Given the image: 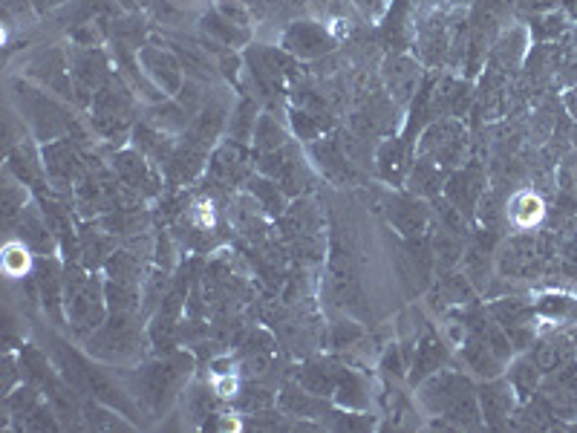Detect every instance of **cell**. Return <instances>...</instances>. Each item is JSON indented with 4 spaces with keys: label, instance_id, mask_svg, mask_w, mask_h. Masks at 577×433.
<instances>
[{
    "label": "cell",
    "instance_id": "35",
    "mask_svg": "<svg viewBox=\"0 0 577 433\" xmlns=\"http://www.w3.org/2000/svg\"><path fill=\"white\" fill-rule=\"evenodd\" d=\"M191 119H194V116L176 102V99H165V102L145 104V119H142V122L165 130V133H171V136H182V133L188 130V125H191Z\"/></svg>",
    "mask_w": 577,
    "mask_h": 433
},
{
    "label": "cell",
    "instance_id": "22",
    "mask_svg": "<svg viewBox=\"0 0 577 433\" xmlns=\"http://www.w3.org/2000/svg\"><path fill=\"white\" fill-rule=\"evenodd\" d=\"M208 156L211 151H205L200 145L188 142L185 136H179L174 153L168 156V162L162 165V177L171 188H185L194 185L197 179L208 171Z\"/></svg>",
    "mask_w": 577,
    "mask_h": 433
},
{
    "label": "cell",
    "instance_id": "1",
    "mask_svg": "<svg viewBox=\"0 0 577 433\" xmlns=\"http://www.w3.org/2000/svg\"><path fill=\"white\" fill-rule=\"evenodd\" d=\"M194 373V353L171 350L151 361H139L136 367H125L122 382L139 408L151 413H165L185 393L188 379Z\"/></svg>",
    "mask_w": 577,
    "mask_h": 433
},
{
    "label": "cell",
    "instance_id": "51",
    "mask_svg": "<svg viewBox=\"0 0 577 433\" xmlns=\"http://www.w3.org/2000/svg\"><path fill=\"white\" fill-rule=\"evenodd\" d=\"M381 370H384L387 376H393V379H402L404 373L410 370V361L404 358L402 344H390V347H387V353L381 356Z\"/></svg>",
    "mask_w": 577,
    "mask_h": 433
},
{
    "label": "cell",
    "instance_id": "21",
    "mask_svg": "<svg viewBox=\"0 0 577 433\" xmlns=\"http://www.w3.org/2000/svg\"><path fill=\"white\" fill-rule=\"evenodd\" d=\"M309 159L315 162L318 174L332 185H341V188L355 185L358 177H361V171L347 159V153L338 145L335 136H321V139L309 142Z\"/></svg>",
    "mask_w": 577,
    "mask_h": 433
},
{
    "label": "cell",
    "instance_id": "50",
    "mask_svg": "<svg viewBox=\"0 0 577 433\" xmlns=\"http://www.w3.org/2000/svg\"><path fill=\"white\" fill-rule=\"evenodd\" d=\"M223 18H228L231 24L237 26H251V6L246 0H217V6H214Z\"/></svg>",
    "mask_w": 577,
    "mask_h": 433
},
{
    "label": "cell",
    "instance_id": "45",
    "mask_svg": "<svg viewBox=\"0 0 577 433\" xmlns=\"http://www.w3.org/2000/svg\"><path fill=\"white\" fill-rule=\"evenodd\" d=\"M104 298L110 312H139L142 315V286L119 281H104Z\"/></svg>",
    "mask_w": 577,
    "mask_h": 433
},
{
    "label": "cell",
    "instance_id": "2",
    "mask_svg": "<svg viewBox=\"0 0 577 433\" xmlns=\"http://www.w3.org/2000/svg\"><path fill=\"white\" fill-rule=\"evenodd\" d=\"M419 402L425 405L430 416H439L451 422L453 428H479L482 410H479L477 384L465 373L456 370H439L430 379L419 384Z\"/></svg>",
    "mask_w": 577,
    "mask_h": 433
},
{
    "label": "cell",
    "instance_id": "24",
    "mask_svg": "<svg viewBox=\"0 0 577 433\" xmlns=\"http://www.w3.org/2000/svg\"><path fill=\"white\" fill-rule=\"evenodd\" d=\"M448 50H451V26L445 24L439 12L416 26V52L425 67L439 70V64H445Z\"/></svg>",
    "mask_w": 577,
    "mask_h": 433
},
{
    "label": "cell",
    "instance_id": "55",
    "mask_svg": "<svg viewBox=\"0 0 577 433\" xmlns=\"http://www.w3.org/2000/svg\"><path fill=\"white\" fill-rule=\"evenodd\" d=\"M566 9H569L572 18H577V0H566Z\"/></svg>",
    "mask_w": 577,
    "mask_h": 433
},
{
    "label": "cell",
    "instance_id": "30",
    "mask_svg": "<svg viewBox=\"0 0 577 433\" xmlns=\"http://www.w3.org/2000/svg\"><path fill=\"white\" fill-rule=\"evenodd\" d=\"M116 246H119V243H116V237L101 229L96 220H87V223L81 226V231H78L81 263H84V269H90V272H99V269H104L107 257L116 252Z\"/></svg>",
    "mask_w": 577,
    "mask_h": 433
},
{
    "label": "cell",
    "instance_id": "9",
    "mask_svg": "<svg viewBox=\"0 0 577 433\" xmlns=\"http://www.w3.org/2000/svg\"><path fill=\"white\" fill-rule=\"evenodd\" d=\"M110 168L116 171V177L122 179L136 197H142V200L162 197V182H165L162 171L153 165L145 153L136 151L133 145H127L122 151H113Z\"/></svg>",
    "mask_w": 577,
    "mask_h": 433
},
{
    "label": "cell",
    "instance_id": "19",
    "mask_svg": "<svg viewBox=\"0 0 577 433\" xmlns=\"http://www.w3.org/2000/svg\"><path fill=\"white\" fill-rule=\"evenodd\" d=\"M479 410H482V422L488 428H505L514 413L520 408V399L514 393L511 382L505 376H494V379H482L477 387Z\"/></svg>",
    "mask_w": 577,
    "mask_h": 433
},
{
    "label": "cell",
    "instance_id": "8",
    "mask_svg": "<svg viewBox=\"0 0 577 433\" xmlns=\"http://www.w3.org/2000/svg\"><path fill=\"white\" fill-rule=\"evenodd\" d=\"M70 76H73V90H76V99L73 102L84 110H90L93 96L101 84L110 78V58L101 47H70Z\"/></svg>",
    "mask_w": 577,
    "mask_h": 433
},
{
    "label": "cell",
    "instance_id": "18",
    "mask_svg": "<svg viewBox=\"0 0 577 433\" xmlns=\"http://www.w3.org/2000/svg\"><path fill=\"white\" fill-rule=\"evenodd\" d=\"M136 58H139V64H142V70L151 76V81L165 93V96H171L174 99L176 93L182 90V84H185V70H182V64H179V58H176V52L168 47V44H145L142 50L136 52Z\"/></svg>",
    "mask_w": 577,
    "mask_h": 433
},
{
    "label": "cell",
    "instance_id": "52",
    "mask_svg": "<svg viewBox=\"0 0 577 433\" xmlns=\"http://www.w3.org/2000/svg\"><path fill=\"white\" fill-rule=\"evenodd\" d=\"M18 382H24V367H21V356H12V353H6L3 356V382H0V390H3V396H9Z\"/></svg>",
    "mask_w": 577,
    "mask_h": 433
},
{
    "label": "cell",
    "instance_id": "42",
    "mask_svg": "<svg viewBox=\"0 0 577 433\" xmlns=\"http://www.w3.org/2000/svg\"><path fill=\"white\" fill-rule=\"evenodd\" d=\"M459 269L465 272V278L474 283L477 292H485V286L491 283V252L482 249L479 243H468L465 246V255H462V263Z\"/></svg>",
    "mask_w": 577,
    "mask_h": 433
},
{
    "label": "cell",
    "instance_id": "25",
    "mask_svg": "<svg viewBox=\"0 0 577 433\" xmlns=\"http://www.w3.org/2000/svg\"><path fill=\"white\" fill-rule=\"evenodd\" d=\"M448 347L445 341L439 338V332L433 327H427L419 338H416V350H413V364H410V382L422 384L425 379H430L433 373L445 370L448 367Z\"/></svg>",
    "mask_w": 577,
    "mask_h": 433
},
{
    "label": "cell",
    "instance_id": "11",
    "mask_svg": "<svg viewBox=\"0 0 577 433\" xmlns=\"http://www.w3.org/2000/svg\"><path fill=\"white\" fill-rule=\"evenodd\" d=\"M24 76L29 81H35L38 87L55 93L58 99L64 102H73L76 99V90H73V76H70V55L58 47H47V50L35 52L24 67Z\"/></svg>",
    "mask_w": 577,
    "mask_h": 433
},
{
    "label": "cell",
    "instance_id": "40",
    "mask_svg": "<svg viewBox=\"0 0 577 433\" xmlns=\"http://www.w3.org/2000/svg\"><path fill=\"white\" fill-rule=\"evenodd\" d=\"M335 405L347 410H364L370 405V396H367V384L364 379L350 370V367H341V376H338V384H335V393H332Z\"/></svg>",
    "mask_w": 577,
    "mask_h": 433
},
{
    "label": "cell",
    "instance_id": "6",
    "mask_svg": "<svg viewBox=\"0 0 577 433\" xmlns=\"http://www.w3.org/2000/svg\"><path fill=\"white\" fill-rule=\"evenodd\" d=\"M465 153H468V130L462 125V119H453V116L433 119L416 139V156L439 162L451 174L465 165Z\"/></svg>",
    "mask_w": 577,
    "mask_h": 433
},
{
    "label": "cell",
    "instance_id": "15",
    "mask_svg": "<svg viewBox=\"0 0 577 433\" xmlns=\"http://www.w3.org/2000/svg\"><path fill=\"white\" fill-rule=\"evenodd\" d=\"M32 278L41 295V306L55 327H67V301H64V263L55 255L35 257Z\"/></svg>",
    "mask_w": 577,
    "mask_h": 433
},
{
    "label": "cell",
    "instance_id": "26",
    "mask_svg": "<svg viewBox=\"0 0 577 433\" xmlns=\"http://www.w3.org/2000/svg\"><path fill=\"white\" fill-rule=\"evenodd\" d=\"M200 32H202V44L211 52H217L220 47H228V50H240V47H249L251 32L246 26L231 24L228 18H223L217 9H208L200 18Z\"/></svg>",
    "mask_w": 577,
    "mask_h": 433
},
{
    "label": "cell",
    "instance_id": "39",
    "mask_svg": "<svg viewBox=\"0 0 577 433\" xmlns=\"http://www.w3.org/2000/svg\"><path fill=\"white\" fill-rule=\"evenodd\" d=\"M289 130L283 128L277 122L275 110H263L260 119H257V128H254V139H251V151L254 153H266V151H277L283 145H289Z\"/></svg>",
    "mask_w": 577,
    "mask_h": 433
},
{
    "label": "cell",
    "instance_id": "41",
    "mask_svg": "<svg viewBox=\"0 0 577 433\" xmlns=\"http://www.w3.org/2000/svg\"><path fill=\"white\" fill-rule=\"evenodd\" d=\"M231 405H234V410L246 413V416H254V413L277 408V393L260 382L240 384V390H237V396L231 399Z\"/></svg>",
    "mask_w": 577,
    "mask_h": 433
},
{
    "label": "cell",
    "instance_id": "54",
    "mask_svg": "<svg viewBox=\"0 0 577 433\" xmlns=\"http://www.w3.org/2000/svg\"><path fill=\"white\" fill-rule=\"evenodd\" d=\"M32 3V9L38 12V15H50L52 9H58V6H64V3H70V0H29Z\"/></svg>",
    "mask_w": 577,
    "mask_h": 433
},
{
    "label": "cell",
    "instance_id": "44",
    "mask_svg": "<svg viewBox=\"0 0 577 433\" xmlns=\"http://www.w3.org/2000/svg\"><path fill=\"white\" fill-rule=\"evenodd\" d=\"M26 205H29V188L6 168V174H3V223H6V229H12L18 223Z\"/></svg>",
    "mask_w": 577,
    "mask_h": 433
},
{
    "label": "cell",
    "instance_id": "20",
    "mask_svg": "<svg viewBox=\"0 0 577 433\" xmlns=\"http://www.w3.org/2000/svg\"><path fill=\"white\" fill-rule=\"evenodd\" d=\"M387 220L390 226L399 231L402 240L410 237H422L433 226V208L427 205V200L416 197V194H396L387 203Z\"/></svg>",
    "mask_w": 577,
    "mask_h": 433
},
{
    "label": "cell",
    "instance_id": "12",
    "mask_svg": "<svg viewBox=\"0 0 577 433\" xmlns=\"http://www.w3.org/2000/svg\"><path fill=\"white\" fill-rule=\"evenodd\" d=\"M485 185H488V179H485L482 162H479V159H468L462 168H456L451 177H448L442 197H445L468 223H474L479 200H482L485 191H488Z\"/></svg>",
    "mask_w": 577,
    "mask_h": 433
},
{
    "label": "cell",
    "instance_id": "7",
    "mask_svg": "<svg viewBox=\"0 0 577 433\" xmlns=\"http://www.w3.org/2000/svg\"><path fill=\"white\" fill-rule=\"evenodd\" d=\"M251 174H254V153L249 151V145L226 139L208 156V171H205L208 194H231V188L246 185Z\"/></svg>",
    "mask_w": 577,
    "mask_h": 433
},
{
    "label": "cell",
    "instance_id": "36",
    "mask_svg": "<svg viewBox=\"0 0 577 433\" xmlns=\"http://www.w3.org/2000/svg\"><path fill=\"white\" fill-rule=\"evenodd\" d=\"M260 102L249 96V93H243L237 104L231 107V116H228V139H234V142H243V145H249L251 139H254V128H257V119H260Z\"/></svg>",
    "mask_w": 577,
    "mask_h": 433
},
{
    "label": "cell",
    "instance_id": "17",
    "mask_svg": "<svg viewBox=\"0 0 577 433\" xmlns=\"http://www.w3.org/2000/svg\"><path fill=\"white\" fill-rule=\"evenodd\" d=\"M416 159V142L407 136V133H393L387 139H381L376 148V174L387 185L393 188H402L407 182V174H410V165Z\"/></svg>",
    "mask_w": 577,
    "mask_h": 433
},
{
    "label": "cell",
    "instance_id": "37",
    "mask_svg": "<svg viewBox=\"0 0 577 433\" xmlns=\"http://www.w3.org/2000/svg\"><path fill=\"white\" fill-rule=\"evenodd\" d=\"M505 379L511 382L514 393H517V399L526 402V399H531V396L540 390L543 373H540V367L531 361V356H520L511 358V367H505Z\"/></svg>",
    "mask_w": 577,
    "mask_h": 433
},
{
    "label": "cell",
    "instance_id": "34",
    "mask_svg": "<svg viewBox=\"0 0 577 433\" xmlns=\"http://www.w3.org/2000/svg\"><path fill=\"white\" fill-rule=\"evenodd\" d=\"M243 188L249 191L251 197L257 200V205H260V208H263V211L275 220V223L283 217V214H286V208H289V203H292V200H289V194L277 185L275 179L263 177V174H257V171L246 179V185H243Z\"/></svg>",
    "mask_w": 577,
    "mask_h": 433
},
{
    "label": "cell",
    "instance_id": "3",
    "mask_svg": "<svg viewBox=\"0 0 577 433\" xmlns=\"http://www.w3.org/2000/svg\"><path fill=\"white\" fill-rule=\"evenodd\" d=\"M87 356L101 364H139L145 350L151 347L145 315L139 312H110L99 330H93L84 341Z\"/></svg>",
    "mask_w": 577,
    "mask_h": 433
},
{
    "label": "cell",
    "instance_id": "33",
    "mask_svg": "<svg viewBox=\"0 0 577 433\" xmlns=\"http://www.w3.org/2000/svg\"><path fill=\"white\" fill-rule=\"evenodd\" d=\"M338 376H341V364H335L329 358H309V361H303V367L298 370V384L306 387L309 393L332 396Z\"/></svg>",
    "mask_w": 577,
    "mask_h": 433
},
{
    "label": "cell",
    "instance_id": "27",
    "mask_svg": "<svg viewBox=\"0 0 577 433\" xmlns=\"http://www.w3.org/2000/svg\"><path fill=\"white\" fill-rule=\"evenodd\" d=\"M540 252H537V243L520 234V237H511L500 252V275L502 278H531L537 269H540Z\"/></svg>",
    "mask_w": 577,
    "mask_h": 433
},
{
    "label": "cell",
    "instance_id": "49",
    "mask_svg": "<svg viewBox=\"0 0 577 433\" xmlns=\"http://www.w3.org/2000/svg\"><path fill=\"white\" fill-rule=\"evenodd\" d=\"M364 338V330L355 324V321H335L332 324V332H329V344L335 350H344V347H352Z\"/></svg>",
    "mask_w": 577,
    "mask_h": 433
},
{
    "label": "cell",
    "instance_id": "43",
    "mask_svg": "<svg viewBox=\"0 0 577 433\" xmlns=\"http://www.w3.org/2000/svg\"><path fill=\"white\" fill-rule=\"evenodd\" d=\"M534 309L543 321H554V324H566L575 321L577 324V298L575 295H563V292H546L534 301Z\"/></svg>",
    "mask_w": 577,
    "mask_h": 433
},
{
    "label": "cell",
    "instance_id": "4",
    "mask_svg": "<svg viewBox=\"0 0 577 433\" xmlns=\"http://www.w3.org/2000/svg\"><path fill=\"white\" fill-rule=\"evenodd\" d=\"M12 99L18 104L21 122L29 130V136L41 145H47L52 139H61V136H70L78 125L64 99H55L50 90L32 84L29 78L12 81Z\"/></svg>",
    "mask_w": 577,
    "mask_h": 433
},
{
    "label": "cell",
    "instance_id": "46",
    "mask_svg": "<svg viewBox=\"0 0 577 433\" xmlns=\"http://www.w3.org/2000/svg\"><path fill=\"white\" fill-rule=\"evenodd\" d=\"M540 214H543V203H540V197L531 194V191H523V194L511 197L508 205H505V220H511V223L520 226V229H528L534 220H540Z\"/></svg>",
    "mask_w": 577,
    "mask_h": 433
},
{
    "label": "cell",
    "instance_id": "32",
    "mask_svg": "<svg viewBox=\"0 0 577 433\" xmlns=\"http://www.w3.org/2000/svg\"><path fill=\"white\" fill-rule=\"evenodd\" d=\"M101 229L107 231V234H113L116 240L122 237H136V234H145L148 226H151V211L148 208H142L139 205H122V208H116V211H110V214H101L99 220Z\"/></svg>",
    "mask_w": 577,
    "mask_h": 433
},
{
    "label": "cell",
    "instance_id": "31",
    "mask_svg": "<svg viewBox=\"0 0 577 433\" xmlns=\"http://www.w3.org/2000/svg\"><path fill=\"white\" fill-rule=\"evenodd\" d=\"M577 347H575V338H569V335H563V332H557V335H546V338H537L534 344H531V361L540 367V373L546 376H552L554 370H560L563 364H569L572 358H575Z\"/></svg>",
    "mask_w": 577,
    "mask_h": 433
},
{
    "label": "cell",
    "instance_id": "14",
    "mask_svg": "<svg viewBox=\"0 0 577 433\" xmlns=\"http://www.w3.org/2000/svg\"><path fill=\"white\" fill-rule=\"evenodd\" d=\"M422 84H425L422 61H416V58H410L404 52H390L381 61V87L387 90V96L396 104L407 107L416 99Z\"/></svg>",
    "mask_w": 577,
    "mask_h": 433
},
{
    "label": "cell",
    "instance_id": "48",
    "mask_svg": "<svg viewBox=\"0 0 577 433\" xmlns=\"http://www.w3.org/2000/svg\"><path fill=\"white\" fill-rule=\"evenodd\" d=\"M3 269L9 278H24V275H32L35 263H32V252L26 249L21 240H12L6 246V255H3Z\"/></svg>",
    "mask_w": 577,
    "mask_h": 433
},
{
    "label": "cell",
    "instance_id": "29",
    "mask_svg": "<svg viewBox=\"0 0 577 433\" xmlns=\"http://www.w3.org/2000/svg\"><path fill=\"white\" fill-rule=\"evenodd\" d=\"M277 405L283 413H289L292 419H321L329 413L327 396H318V393H309L301 384H283L280 393H277Z\"/></svg>",
    "mask_w": 577,
    "mask_h": 433
},
{
    "label": "cell",
    "instance_id": "47",
    "mask_svg": "<svg viewBox=\"0 0 577 433\" xmlns=\"http://www.w3.org/2000/svg\"><path fill=\"white\" fill-rule=\"evenodd\" d=\"M214 399H217V390L208 387V384H194V387H185L182 393V405L188 419L194 422H205L211 413H214Z\"/></svg>",
    "mask_w": 577,
    "mask_h": 433
},
{
    "label": "cell",
    "instance_id": "10",
    "mask_svg": "<svg viewBox=\"0 0 577 433\" xmlns=\"http://www.w3.org/2000/svg\"><path fill=\"white\" fill-rule=\"evenodd\" d=\"M485 312L505 330V335L511 338L517 353L531 350V344L537 341V321H540V315H537V309H534L531 301L500 298V301L485 306Z\"/></svg>",
    "mask_w": 577,
    "mask_h": 433
},
{
    "label": "cell",
    "instance_id": "38",
    "mask_svg": "<svg viewBox=\"0 0 577 433\" xmlns=\"http://www.w3.org/2000/svg\"><path fill=\"white\" fill-rule=\"evenodd\" d=\"M335 128V116H321V113H309L303 107H289V130L295 133L298 142H315L321 139L324 133Z\"/></svg>",
    "mask_w": 577,
    "mask_h": 433
},
{
    "label": "cell",
    "instance_id": "23",
    "mask_svg": "<svg viewBox=\"0 0 577 433\" xmlns=\"http://www.w3.org/2000/svg\"><path fill=\"white\" fill-rule=\"evenodd\" d=\"M12 229L18 234V240H21L35 257H50L61 249V246H58V237H55V231H52V226L47 223V217H44V211H41L38 203L26 205L24 211H21V217H18V223H15Z\"/></svg>",
    "mask_w": 577,
    "mask_h": 433
},
{
    "label": "cell",
    "instance_id": "28",
    "mask_svg": "<svg viewBox=\"0 0 577 433\" xmlns=\"http://www.w3.org/2000/svg\"><path fill=\"white\" fill-rule=\"evenodd\" d=\"M448 177H451V171H445L439 162H433V159H427V156H416L404 185H407L410 194H416V197H422V200L430 203V200L442 197Z\"/></svg>",
    "mask_w": 577,
    "mask_h": 433
},
{
    "label": "cell",
    "instance_id": "13",
    "mask_svg": "<svg viewBox=\"0 0 577 433\" xmlns=\"http://www.w3.org/2000/svg\"><path fill=\"white\" fill-rule=\"evenodd\" d=\"M280 47L295 55L298 61H321L335 52V35L327 26L309 18H298L295 24H289L280 35Z\"/></svg>",
    "mask_w": 577,
    "mask_h": 433
},
{
    "label": "cell",
    "instance_id": "5",
    "mask_svg": "<svg viewBox=\"0 0 577 433\" xmlns=\"http://www.w3.org/2000/svg\"><path fill=\"white\" fill-rule=\"evenodd\" d=\"M254 171L263 174V177L275 179L277 185L289 194V200L303 197L315 185L312 165L306 162V156L295 142H289V145H283L277 151L254 153Z\"/></svg>",
    "mask_w": 577,
    "mask_h": 433
},
{
    "label": "cell",
    "instance_id": "53",
    "mask_svg": "<svg viewBox=\"0 0 577 433\" xmlns=\"http://www.w3.org/2000/svg\"><path fill=\"white\" fill-rule=\"evenodd\" d=\"M563 29H566V18H563V15H554V12L543 15V18L534 24V32H537L540 41H552V38H557V35L563 32Z\"/></svg>",
    "mask_w": 577,
    "mask_h": 433
},
{
    "label": "cell",
    "instance_id": "16",
    "mask_svg": "<svg viewBox=\"0 0 577 433\" xmlns=\"http://www.w3.org/2000/svg\"><path fill=\"white\" fill-rule=\"evenodd\" d=\"M228 116H231L228 96L214 90V93L205 96V104L200 107V113L191 119V125H188V130H185L182 136H185L188 142L205 148V151H214V148H217V139L226 133Z\"/></svg>",
    "mask_w": 577,
    "mask_h": 433
}]
</instances>
